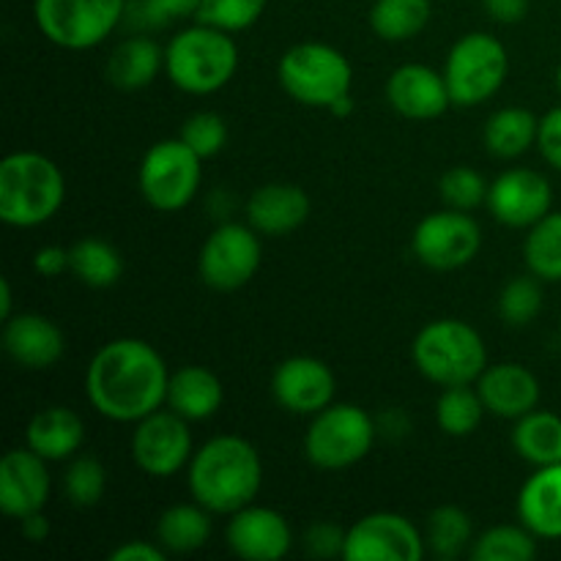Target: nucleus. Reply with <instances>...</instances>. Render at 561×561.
<instances>
[{"mask_svg": "<svg viewBox=\"0 0 561 561\" xmlns=\"http://www.w3.org/2000/svg\"><path fill=\"white\" fill-rule=\"evenodd\" d=\"M540 118L526 107H502L488 118L482 140L496 159H515L537 146Z\"/></svg>", "mask_w": 561, "mask_h": 561, "instance_id": "nucleus-27", "label": "nucleus"}, {"mask_svg": "<svg viewBox=\"0 0 561 561\" xmlns=\"http://www.w3.org/2000/svg\"><path fill=\"white\" fill-rule=\"evenodd\" d=\"M49 460L27 449H11L0 460V510L9 518L22 520L42 513L49 502Z\"/></svg>", "mask_w": 561, "mask_h": 561, "instance_id": "nucleus-18", "label": "nucleus"}, {"mask_svg": "<svg viewBox=\"0 0 561 561\" xmlns=\"http://www.w3.org/2000/svg\"><path fill=\"white\" fill-rule=\"evenodd\" d=\"M334 373L316 356H290L272 376V394L285 411L316 416L334 400Z\"/></svg>", "mask_w": 561, "mask_h": 561, "instance_id": "nucleus-16", "label": "nucleus"}, {"mask_svg": "<svg viewBox=\"0 0 561 561\" xmlns=\"http://www.w3.org/2000/svg\"><path fill=\"white\" fill-rule=\"evenodd\" d=\"M485 403H482L477 383H460V387H444L442 398L436 403V422L447 436L463 438L480 427L485 416Z\"/></svg>", "mask_w": 561, "mask_h": 561, "instance_id": "nucleus-33", "label": "nucleus"}, {"mask_svg": "<svg viewBox=\"0 0 561 561\" xmlns=\"http://www.w3.org/2000/svg\"><path fill=\"white\" fill-rule=\"evenodd\" d=\"M3 348L25 370H49L66 354V337L49 318L20 312L5 321Z\"/></svg>", "mask_w": 561, "mask_h": 561, "instance_id": "nucleus-20", "label": "nucleus"}, {"mask_svg": "<svg viewBox=\"0 0 561 561\" xmlns=\"http://www.w3.org/2000/svg\"><path fill=\"white\" fill-rule=\"evenodd\" d=\"M537 148H540L542 159L561 173V107L548 110V113L540 118Z\"/></svg>", "mask_w": 561, "mask_h": 561, "instance_id": "nucleus-43", "label": "nucleus"}, {"mask_svg": "<svg viewBox=\"0 0 561 561\" xmlns=\"http://www.w3.org/2000/svg\"><path fill=\"white\" fill-rule=\"evenodd\" d=\"M239 69V47L228 31L197 22L175 33L164 47V75L175 88L208 96L233 80Z\"/></svg>", "mask_w": 561, "mask_h": 561, "instance_id": "nucleus-4", "label": "nucleus"}, {"mask_svg": "<svg viewBox=\"0 0 561 561\" xmlns=\"http://www.w3.org/2000/svg\"><path fill=\"white\" fill-rule=\"evenodd\" d=\"M557 85H559V93H561V64H559V69H557Z\"/></svg>", "mask_w": 561, "mask_h": 561, "instance_id": "nucleus-50", "label": "nucleus"}, {"mask_svg": "<svg viewBox=\"0 0 561 561\" xmlns=\"http://www.w3.org/2000/svg\"><path fill=\"white\" fill-rule=\"evenodd\" d=\"M414 365L427 381L438 387L477 383L488 367V348L482 334L458 318L431 321L411 345Z\"/></svg>", "mask_w": 561, "mask_h": 561, "instance_id": "nucleus-5", "label": "nucleus"}, {"mask_svg": "<svg viewBox=\"0 0 561 561\" xmlns=\"http://www.w3.org/2000/svg\"><path fill=\"white\" fill-rule=\"evenodd\" d=\"M126 0H33L42 36L64 49H91L118 27Z\"/></svg>", "mask_w": 561, "mask_h": 561, "instance_id": "nucleus-9", "label": "nucleus"}, {"mask_svg": "<svg viewBox=\"0 0 561 561\" xmlns=\"http://www.w3.org/2000/svg\"><path fill=\"white\" fill-rule=\"evenodd\" d=\"M11 301H14V296H11V283L9 277H3L0 279V318H3V321H9V318L14 316V312H11Z\"/></svg>", "mask_w": 561, "mask_h": 561, "instance_id": "nucleus-48", "label": "nucleus"}, {"mask_svg": "<svg viewBox=\"0 0 561 561\" xmlns=\"http://www.w3.org/2000/svg\"><path fill=\"white\" fill-rule=\"evenodd\" d=\"M425 537L405 515L373 513L345 531V561H422Z\"/></svg>", "mask_w": 561, "mask_h": 561, "instance_id": "nucleus-14", "label": "nucleus"}, {"mask_svg": "<svg viewBox=\"0 0 561 561\" xmlns=\"http://www.w3.org/2000/svg\"><path fill=\"white\" fill-rule=\"evenodd\" d=\"M113 561H164L168 559V551H164L159 542H148V540H131L124 542L121 548H115L110 553Z\"/></svg>", "mask_w": 561, "mask_h": 561, "instance_id": "nucleus-45", "label": "nucleus"}, {"mask_svg": "<svg viewBox=\"0 0 561 561\" xmlns=\"http://www.w3.org/2000/svg\"><path fill=\"white\" fill-rule=\"evenodd\" d=\"M170 373L151 343L121 337L102 345L85 373L93 409L113 422H140L168 403Z\"/></svg>", "mask_w": 561, "mask_h": 561, "instance_id": "nucleus-1", "label": "nucleus"}, {"mask_svg": "<svg viewBox=\"0 0 561 561\" xmlns=\"http://www.w3.org/2000/svg\"><path fill=\"white\" fill-rule=\"evenodd\" d=\"M225 540L239 559L277 561L294 546V531L277 510L247 504L239 513L230 515Z\"/></svg>", "mask_w": 561, "mask_h": 561, "instance_id": "nucleus-17", "label": "nucleus"}, {"mask_svg": "<svg viewBox=\"0 0 561 561\" xmlns=\"http://www.w3.org/2000/svg\"><path fill=\"white\" fill-rule=\"evenodd\" d=\"M69 272L88 288H110L124 274V257L102 239H80L69 250Z\"/></svg>", "mask_w": 561, "mask_h": 561, "instance_id": "nucleus-31", "label": "nucleus"}, {"mask_svg": "<svg viewBox=\"0 0 561 561\" xmlns=\"http://www.w3.org/2000/svg\"><path fill=\"white\" fill-rule=\"evenodd\" d=\"M427 551L438 559H455L460 557L471 540V518L460 507H438L433 510L431 518H427Z\"/></svg>", "mask_w": 561, "mask_h": 561, "instance_id": "nucleus-35", "label": "nucleus"}, {"mask_svg": "<svg viewBox=\"0 0 561 561\" xmlns=\"http://www.w3.org/2000/svg\"><path fill=\"white\" fill-rule=\"evenodd\" d=\"M131 433V458L146 474L168 480L175 471L190 466L192 460V431L190 420L175 414L173 409L153 411L135 422Z\"/></svg>", "mask_w": 561, "mask_h": 561, "instance_id": "nucleus-13", "label": "nucleus"}, {"mask_svg": "<svg viewBox=\"0 0 561 561\" xmlns=\"http://www.w3.org/2000/svg\"><path fill=\"white\" fill-rule=\"evenodd\" d=\"M201 0H137V16L140 22L153 27H162L173 20L197 14Z\"/></svg>", "mask_w": 561, "mask_h": 561, "instance_id": "nucleus-41", "label": "nucleus"}, {"mask_svg": "<svg viewBox=\"0 0 561 561\" xmlns=\"http://www.w3.org/2000/svg\"><path fill=\"white\" fill-rule=\"evenodd\" d=\"M491 20L502 22V25H515L529 14V0H482Z\"/></svg>", "mask_w": 561, "mask_h": 561, "instance_id": "nucleus-46", "label": "nucleus"}, {"mask_svg": "<svg viewBox=\"0 0 561 561\" xmlns=\"http://www.w3.org/2000/svg\"><path fill=\"white\" fill-rule=\"evenodd\" d=\"M524 261L542 283H561V211H548L524 241Z\"/></svg>", "mask_w": 561, "mask_h": 561, "instance_id": "nucleus-32", "label": "nucleus"}, {"mask_svg": "<svg viewBox=\"0 0 561 561\" xmlns=\"http://www.w3.org/2000/svg\"><path fill=\"white\" fill-rule=\"evenodd\" d=\"M510 71L507 47L491 33H466L453 44L444 66L453 104L477 107L504 85Z\"/></svg>", "mask_w": 561, "mask_h": 561, "instance_id": "nucleus-7", "label": "nucleus"}, {"mask_svg": "<svg viewBox=\"0 0 561 561\" xmlns=\"http://www.w3.org/2000/svg\"><path fill=\"white\" fill-rule=\"evenodd\" d=\"M431 0H376L370 27L383 42H409L431 22Z\"/></svg>", "mask_w": 561, "mask_h": 561, "instance_id": "nucleus-30", "label": "nucleus"}, {"mask_svg": "<svg viewBox=\"0 0 561 561\" xmlns=\"http://www.w3.org/2000/svg\"><path fill=\"white\" fill-rule=\"evenodd\" d=\"M553 206V190L537 170H504L488 190V208L493 219L507 228H531Z\"/></svg>", "mask_w": 561, "mask_h": 561, "instance_id": "nucleus-15", "label": "nucleus"}, {"mask_svg": "<svg viewBox=\"0 0 561 561\" xmlns=\"http://www.w3.org/2000/svg\"><path fill=\"white\" fill-rule=\"evenodd\" d=\"M64 491L77 507H93L102 502L104 491H107V469L102 466V460L93 455H80L71 460L64 474Z\"/></svg>", "mask_w": 561, "mask_h": 561, "instance_id": "nucleus-36", "label": "nucleus"}, {"mask_svg": "<svg viewBox=\"0 0 561 561\" xmlns=\"http://www.w3.org/2000/svg\"><path fill=\"white\" fill-rule=\"evenodd\" d=\"M542 310V288L537 277H515L499 294V316L510 327H526Z\"/></svg>", "mask_w": 561, "mask_h": 561, "instance_id": "nucleus-38", "label": "nucleus"}, {"mask_svg": "<svg viewBox=\"0 0 561 561\" xmlns=\"http://www.w3.org/2000/svg\"><path fill=\"white\" fill-rule=\"evenodd\" d=\"M164 69V49L148 36H131L113 49L107 64V80L121 91H140L151 85Z\"/></svg>", "mask_w": 561, "mask_h": 561, "instance_id": "nucleus-26", "label": "nucleus"}, {"mask_svg": "<svg viewBox=\"0 0 561 561\" xmlns=\"http://www.w3.org/2000/svg\"><path fill=\"white\" fill-rule=\"evenodd\" d=\"M482 247V230L469 211L447 208L436 211L416 225L411 236V250L416 261L433 272H455L477 257Z\"/></svg>", "mask_w": 561, "mask_h": 561, "instance_id": "nucleus-11", "label": "nucleus"}, {"mask_svg": "<svg viewBox=\"0 0 561 561\" xmlns=\"http://www.w3.org/2000/svg\"><path fill=\"white\" fill-rule=\"evenodd\" d=\"M537 557V537L520 526H493L471 542L474 561H531Z\"/></svg>", "mask_w": 561, "mask_h": 561, "instance_id": "nucleus-34", "label": "nucleus"}, {"mask_svg": "<svg viewBox=\"0 0 561 561\" xmlns=\"http://www.w3.org/2000/svg\"><path fill=\"white\" fill-rule=\"evenodd\" d=\"M310 217V197L296 184H266L247 201V222L261 236H288Z\"/></svg>", "mask_w": 561, "mask_h": 561, "instance_id": "nucleus-22", "label": "nucleus"}, {"mask_svg": "<svg viewBox=\"0 0 561 561\" xmlns=\"http://www.w3.org/2000/svg\"><path fill=\"white\" fill-rule=\"evenodd\" d=\"M186 485H190L192 499L203 504L208 513H239L261 493V455L241 436L211 438L192 455Z\"/></svg>", "mask_w": 561, "mask_h": 561, "instance_id": "nucleus-2", "label": "nucleus"}, {"mask_svg": "<svg viewBox=\"0 0 561 561\" xmlns=\"http://www.w3.org/2000/svg\"><path fill=\"white\" fill-rule=\"evenodd\" d=\"M261 266V233L252 225L225 222L203 244L197 268L208 288L239 290Z\"/></svg>", "mask_w": 561, "mask_h": 561, "instance_id": "nucleus-12", "label": "nucleus"}, {"mask_svg": "<svg viewBox=\"0 0 561 561\" xmlns=\"http://www.w3.org/2000/svg\"><path fill=\"white\" fill-rule=\"evenodd\" d=\"M305 548L318 559L343 557L345 551V531H340L334 524H316L307 529Z\"/></svg>", "mask_w": 561, "mask_h": 561, "instance_id": "nucleus-42", "label": "nucleus"}, {"mask_svg": "<svg viewBox=\"0 0 561 561\" xmlns=\"http://www.w3.org/2000/svg\"><path fill=\"white\" fill-rule=\"evenodd\" d=\"M203 504H175L159 515L157 542L168 553H192L211 537V518Z\"/></svg>", "mask_w": 561, "mask_h": 561, "instance_id": "nucleus-29", "label": "nucleus"}, {"mask_svg": "<svg viewBox=\"0 0 561 561\" xmlns=\"http://www.w3.org/2000/svg\"><path fill=\"white\" fill-rule=\"evenodd\" d=\"M25 442L44 460H69L80 453L82 442H85V425L71 409L49 405L33 416Z\"/></svg>", "mask_w": 561, "mask_h": 561, "instance_id": "nucleus-24", "label": "nucleus"}, {"mask_svg": "<svg viewBox=\"0 0 561 561\" xmlns=\"http://www.w3.org/2000/svg\"><path fill=\"white\" fill-rule=\"evenodd\" d=\"M203 159L184 140H162L140 162V192L157 211H181L195 201L203 181Z\"/></svg>", "mask_w": 561, "mask_h": 561, "instance_id": "nucleus-10", "label": "nucleus"}, {"mask_svg": "<svg viewBox=\"0 0 561 561\" xmlns=\"http://www.w3.org/2000/svg\"><path fill=\"white\" fill-rule=\"evenodd\" d=\"M225 400L222 381L217 373L201 365H186L170 376L168 383V409L181 414L190 422L208 420L219 411Z\"/></svg>", "mask_w": 561, "mask_h": 561, "instance_id": "nucleus-25", "label": "nucleus"}, {"mask_svg": "<svg viewBox=\"0 0 561 561\" xmlns=\"http://www.w3.org/2000/svg\"><path fill=\"white\" fill-rule=\"evenodd\" d=\"M488 184L482 179L480 170L469 168V164H458V168H449L447 173L438 179V192H442V201L449 208H458V211H474L477 206L488 203Z\"/></svg>", "mask_w": 561, "mask_h": 561, "instance_id": "nucleus-39", "label": "nucleus"}, {"mask_svg": "<svg viewBox=\"0 0 561 561\" xmlns=\"http://www.w3.org/2000/svg\"><path fill=\"white\" fill-rule=\"evenodd\" d=\"M376 442V425L359 405L332 403L312 416L305 436V455L327 471L351 469L367 458Z\"/></svg>", "mask_w": 561, "mask_h": 561, "instance_id": "nucleus-8", "label": "nucleus"}, {"mask_svg": "<svg viewBox=\"0 0 561 561\" xmlns=\"http://www.w3.org/2000/svg\"><path fill=\"white\" fill-rule=\"evenodd\" d=\"M351 110H354V102H351V93H348V96L337 99V102H334L332 107H329V113H334V115H348Z\"/></svg>", "mask_w": 561, "mask_h": 561, "instance_id": "nucleus-49", "label": "nucleus"}, {"mask_svg": "<svg viewBox=\"0 0 561 561\" xmlns=\"http://www.w3.org/2000/svg\"><path fill=\"white\" fill-rule=\"evenodd\" d=\"M387 102L411 121H433L453 104L444 75L422 64H405L387 80Z\"/></svg>", "mask_w": 561, "mask_h": 561, "instance_id": "nucleus-19", "label": "nucleus"}, {"mask_svg": "<svg viewBox=\"0 0 561 561\" xmlns=\"http://www.w3.org/2000/svg\"><path fill=\"white\" fill-rule=\"evenodd\" d=\"M279 85L288 96L307 107H332L348 96L354 69L340 49L321 42H305L290 47L277 66Z\"/></svg>", "mask_w": 561, "mask_h": 561, "instance_id": "nucleus-6", "label": "nucleus"}, {"mask_svg": "<svg viewBox=\"0 0 561 561\" xmlns=\"http://www.w3.org/2000/svg\"><path fill=\"white\" fill-rule=\"evenodd\" d=\"M518 518L540 540H561V463L537 466L518 493Z\"/></svg>", "mask_w": 561, "mask_h": 561, "instance_id": "nucleus-23", "label": "nucleus"}, {"mask_svg": "<svg viewBox=\"0 0 561 561\" xmlns=\"http://www.w3.org/2000/svg\"><path fill=\"white\" fill-rule=\"evenodd\" d=\"M69 268V250H64V247H42V250H36V255H33V272L38 274V277H60V274Z\"/></svg>", "mask_w": 561, "mask_h": 561, "instance_id": "nucleus-44", "label": "nucleus"}, {"mask_svg": "<svg viewBox=\"0 0 561 561\" xmlns=\"http://www.w3.org/2000/svg\"><path fill=\"white\" fill-rule=\"evenodd\" d=\"M513 447L531 466L561 463V416L535 409L515 420Z\"/></svg>", "mask_w": 561, "mask_h": 561, "instance_id": "nucleus-28", "label": "nucleus"}, {"mask_svg": "<svg viewBox=\"0 0 561 561\" xmlns=\"http://www.w3.org/2000/svg\"><path fill=\"white\" fill-rule=\"evenodd\" d=\"M20 524H22V535H25L31 542H42L44 537L49 535V524L44 520L42 513L27 515V518H22Z\"/></svg>", "mask_w": 561, "mask_h": 561, "instance_id": "nucleus-47", "label": "nucleus"}, {"mask_svg": "<svg viewBox=\"0 0 561 561\" xmlns=\"http://www.w3.org/2000/svg\"><path fill=\"white\" fill-rule=\"evenodd\" d=\"M268 0H201L197 5V22L219 27V31L239 33L255 25L266 11Z\"/></svg>", "mask_w": 561, "mask_h": 561, "instance_id": "nucleus-37", "label": "nucleus"}, {"mask_svg": "<svg viewBox=\"0 0 561 561\" xmlns=\"http://www.w3.org/2000/svg\"><path fill=\"white\" fill-rule=\"evenodd\" d=\"M477 392H480L488 414L502 416V420H520L540 403V381L535 378V373L515 362L488 365L477 378Z\"/></svg>", "mask_w": 561, "mask_h": 561, "instance_id": "nucleus-21", "label": "nucleus"}, {"mask_svg": "<svg viewBox=\"0 0 561 561\" xmlns=\"http://www.w3.org/2000/svg\"><path fill=\"white\" fill-rule=\"evenodd\" d=\"M66 201L58 164L38 151H16L0 162V219L11 228L49 222Z\"/></svg>", "mask_w": 561, "mask_h": 561, "instance_id": "nucleus-3", "label": "nucleus"}, {"mask_svg": "<svg viewBox=\"0 0 561 561\" xmlns=\"http://www.w3.org/2000/svg\"><path fill=\"white\" fill-rule=\"evenodd\" d=\"M181 140L192 148L201 159L217 157L228 142V124L217 113H195L181 126Z\"/></svg>", "mask_w": 561, "mask_h": 561, "instance_id": "nucleus-40", "label": "nucleus"}]
</instances>
